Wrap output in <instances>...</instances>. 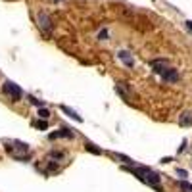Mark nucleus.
Listing matches in <instances>:
<instances>
[{
    "label": "nucleus",
    "instance_id": "14",
    "mask_svg": "<svg viewBox=\"0 0 192 192\" xmlns=\"http://www.w3.org/2000/svg\"><path fill=\"white\" fill-rule=\"evenodd\" d=\"M29 102H31L33 106H37V108H42V106H44V102L39 100V98H35V96H29Z\"/></svg>",
    "mask_w": 192,
    "mask_h": 192
},
{
    "label": "nucleus",
    "instance_id": "18",
    "mask_svg": "<svg viewBox=\"0 0 192 192\" xmlns=\"http://www.w3.org/2000/svg\"><path fill=\"white\" fill-rule=\"evenodd\" d=\"M177 175L181 177V181H185V179H186V175H188V173H186L185 169H177Z\"/></svg>",
    "mask_w": 192,
    "mask_h": 192
},
{
    "label": "nucleus",
    "instance_id": "11",
    "mask_svg": "<svg viewBox=\"0 0 192 192\" xmlns=\"http://www.w3.org/2000/svg\"><path fill=\"white\" fill-rule=\"evenodd\" d=\"M179 188H181L183 192H192V185L188 181H179Z\"/></svg>",
    "mask_w": 192,
    "mask_h": 192
},
{
    "label": "nucleus",
    "instance_id": "15",
    "mask_svg": "<svg viewBox=\"0 0 192 192\" xmlns=\"http://www.w3.org/2000/svg\"><path fill=\"white\" fill-rule=\"evenodd\" d=\"M35 127H37V129H40V131H46V129H48V123H46V119H40V121H37V123H35Z\"/></svg>",
    "mask_w": 192,
    "mask_h": 192
},
{
    "label": "nucleus",
    "instance_id": "16",
    "mask_svg": "<svg viewBox=\"0 0 192 192\" xmlns=\"http://www.w3.org/2000/svg\"><path fill=\"white\" fill-rule=\"evenodd\" d=\"M98 39L100 40H108V29H102L100 33H98Z\"/></svg>",
    "mask_w": 192,
    "mask_h": 192
},
{
    "label": "nucleus",
    "instance_id": "4",
    "mask_svg": "<svg viewBox=\"0 0 192 192\" xmlns=\"http://www.w3.org/2000/svg\"><path fill=\"white\" fill-rule=\"evenodd\" d=\"M73 137H75L73 129H60V131H56V133H50V134H48V138H50V140H54V138H73Z\"/></svg>",
    "mask_w": 192,
    "mask_h": 192
},
{
    "label": "nucleus",
    "instance_id": "10",
    "mask_svg": "<svg viewBox=\"0 0 192 192\" xmlns=\"http://www.w3.org/2000/svg\"><path fill=\"white\" fill-rule=\"evenodd\" d=\"M112 156L115 158V160H121V161H123V163H127V165H133V163H134L133 160H131V158H127V156H123V154H115V152H113Z\"/></svg>",
    "mask_w": 192,
    "mask_h": 192
},
{
    "label": "nucleus",
    "instance_id": "6",
    "mask_svg": "<svg viewBox=\"0 0 192 192\" xmlns=\"http://www.w3.org/2000/svg\"><path fill=\"white\" fill-rule=\"evenodd\" d=\"M179 125H181V127H192V110H186V112L181 113Z\"/></svg>",
    "mask_w": 192,
    "mask_h": 192
},
{
    "label": "nucleus",
    "instance_id": "3",
    "mask_svg": "<svg viewBox=\"0 0 192 192\" xmlns=\"http://www.w3.org/2000/svg\"><path fill=\"white\" fill-rule=\"evenodd\" d=\"M144 177H146V185H150V186H154L156 190H160V181H161L160 175L154 173V171L148 169V167H144Z\"/></svg>",
    "mask_w": 192,
    "mask_h": 192
},
{
    "label": "nucleus",
    "instance_id": "17",
    "mask_svg": "<svg viewBox=\"0 0 192 192\" xmlns=\"http://www.w3.org/2000/svg\"><path fill=\"white\" fill-rule=\"evenodd\" d=\"M50 158H54V160H64V154L62 152H52Z\"/></svg>",
    "mask_w": 192,
    "mask_h": 192
},
{
    "label": "nucleus",
    "instance_id": "12",
    "mask_svg": "<svg viewBox=\"0 0 192 192\" xmlns=\"http://www.w3.org/2000/svg\"><path fill=\"white\" fill-rule=\"evenodd\" d=\"M85 148H87L91 154H96V156H100V154H102V150H100V148H96V146H94V144H91V142H87V144H85Z\"/></svg>",
    "mask_w": 192,
    "mask_h": 192
},
{
    "label": "nucleus",
    "instance_id": "5",
    "mask_svg": "<svg viewBox=\"0 0 192 192\" xmlns=\"http://www.w3.org/2000/svg\"><path fill=\"white\" fill-rule=\"evenodd\" d=\"M161 79L165 81V83H177V81H179V71H177V69H173V67H169L167 71L161 73Z\"/></svg>",
    "mask_w": 192,
    "mask_h": 192
},
{
    "label": "nucleus",
    "instance_id": "7",
    "mask_svg": "<svg viewBox=\"0 0 192 192\" xmlns=\"http://www.w3.org/2000/svg\"><path fill=\"white\" fill-rule=\"evenodd\" d=\"M152 67H154V73H158V75H161L163 71H167V60H154L152 62Z\"/></svg>",
    "mask_w": 192,
    "mask_h": 192
},
{
    "label": "nucleus",
    "instance_id": "1",
    "mask_svg": "<svg viewBox=\"0 0 192 192\" xmlns=\"http://www.w3.org/2000/svg\"><path fill=\"white\" fill-rule=\"evenodd\" d=\"M2 92H4V94H10L12 102H19V100H21V96H23L21 88H19L15 83H12V81H4V85H2Z\"/></svg>",
    "mask_w": 192,
    "mask_h": 192
},
{
    "label": "nucleus",
    "instance_id": "20",
    "mask_svg": "<svg viewBox=\"0 0 192 192\" xmlns=\"http://www.w3.org/2000/svg\"><path fill=\"white\" fill-rule=\"evenodd\" d=\"M186 29H188V31H192V21H186Z\"/></svg>",
    "mask_w": 192,
    "mask_h": 192
},
{
    "label": "nucleus",
    "instance_id": "9",
    "mask_svg": "<svg viewBox=\"0 0 192 192\" xmlns=\"http://www.w3.org/2000/svg\"><path fill=\"white\" fill-rule=\"evenodd\" d=\"M62 112H64V113H67V115L71 117V119H75L77 123H83V117H81V115H77V113L73 112V110H69L67 106H62Z\"/></svg>",
    "mask_w": 192,
    "mask_h": 192
},
{
    "label": "nucleus",
    "instance_id": "13",
    "mask_svg": "<svg viewBox=\"0 0 192 192\" xmlns=\"http://www.w3.org/2000/svg\"><path fill=\"white\" fill-rule=\"evenodd\" d=\"M37 115H39L40 119H48V117H50V112H48L46 108H39V112H37Z\"/></svg>",
    "mask_w": 192,
    "mask_h": 192
},
{
    "label": "nucleus",
    "instance_id": "8",
    "mask_svg": "<svg viewBox=\"0 0 192 192\" xmlns=\"http://www.w3.org/2000/svg\"><path fill=\"white\" fill-rule=\"evenodd\" d=\"M117 58H119L121 62H123L125 65H127V67H133V65H134V60H133V56H131L127 50H121L119 54H117Z\"/></svg>",
    "mask_w": 192,
    "mask_h": 192
},
{
    "label": "nucleus",
    "instance_id": "2",
    "mask_svg": "<svg viewBox=\"0 0 192 192\" xmlns=\"http://www.w3.org/2000/svg\"><path fill=\"white\" fill-rule=\"evenodd\" d=\"M37 21H39V27L42 29L46 35H50V31L54 29V23H52V18L48 14H44V12H40L39 15H37Z\"/></svg>",
    "mask_w": 192,
    "mask_h": 192
},
{
    "label": "nucleus",
    "instance_id": "19",
    "mask_svg": "<svg viewBox=\"0 0 192 192\" xmlns=\"http://www.w3.org/2000/svg\"><path fill=\"white\" fill-rule=\"evenodd\" d=\"M185 148H186V140H183V144L179 146V150H177V152H179V154H181V152H185Z\"/></svg>",
    "mask_w": 192,
    "mask_h": 192
}]
</instances>
